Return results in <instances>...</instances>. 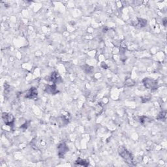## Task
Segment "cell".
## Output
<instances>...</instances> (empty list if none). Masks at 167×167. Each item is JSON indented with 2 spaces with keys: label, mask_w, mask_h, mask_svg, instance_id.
<instances>
[{
  "label": "cell",
  "mask_w": 167,
  "mask_h": 167,
  "mask_svg": "<svg viewBox=\"0 0 167 167\" xmlns=\"http://www.w3.org/2000/svg\"><path fill=\"white\" fill-rule=\"evenodd\" d=\"M3 119L4 120V122H5V124H7V125H11L14 122V117L11 114L3 113Z\"/></svg>",
  "instance_id": "3957f363"
},
{
  "label": "cell",
  "mask_w": 167,
  "mask_h": 167,
  "mask_svg": "<svg viewBox=\"0 0 167 167\" xmlns=\"http://www.w3.org/2000/svg\"><path fill=\"white\" fill-rule=\"evenodd\" d=\"M58 149H59V156L60 157H62V156H64V154L67 151V148L65 144L62 143L58 146Z\"/></svg>",
  "instance_id": "277c9868"
},
{
  "label": "cell",
  "mask_w": 167,
  "mask_h": 167,
  "mask_svg": "<svg viewBox=\"0 0 167 167\" xmlns=\"http://www.w3.org/2000/svg\"><path fill=\"white\" fill-rule=\"evenodd\" d=\"M118 152L122 157L127 161V162H130V163L133 162V157L131 153L126 148H125L124 147H120L118 149Z\"/></svg>",
  "instance_id": "6da1fadb"
},
{
  "label": "cell",
  "mask_w": 167,
  "mask_h": 167,
  "mask_svg": "<svg viewBox=\"0 0 167 167\" xmlns=\"http://www.w3.org/2000/svg\"><path fill=\"white\" fill-rule=\"evenodd\" d=\"M143 83L144 86L147 87V88L153 90V89H156L157 87V82L152 80V79H150L148 78H146L144 79Z\"/></svg>",
  "instance_id": "7a4b0ae2"
}]
</instances>
